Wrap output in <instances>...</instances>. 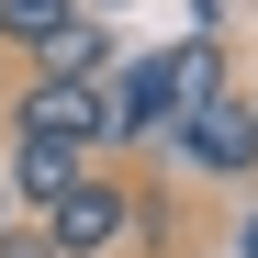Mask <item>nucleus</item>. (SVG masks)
<instances>
[{"label":"nucleus","mask_w":258,"mask_h":258,"mask_svg":"<svg viewBox=\"0 0 258 258\" xmlns=\"http://www.w3.org/2000/svg\"><path fill=\"white\" fill-rule=\"evenodd\" d=\"M12 135H56V146H112V79H68V68H34L12 90Z\"/></svg>","instance_id":"obj_1"},{"label":"nucleus","mask_w":258,"mask_h":258,"mask_svg":"<svg viewBox=\"0 0 258 258\" xmlns=\"http://www.w3.org/2000/svg\"><path fill=\"white\" fill-rule=\"evenodd\" d=\"M180 157L202 168V180H258V101H247V90L180 101Z\"/></svg>","instance_id":"obj_2"},{"label":"nucleus","mask_w":258,"mask_h":258,"mask_svg":"<svg viewBox=\"0 0 258 258\" xmlns=\"http://www.w3.org/2000/svg\"><path fill=\"white\" fill-rule=\"evenodd\" d=\"M45 236H56V258H123V236H135V191L90 168L79 191L45 202Z\"/></svg>","instance_id":"obj_3"},{"label":"nucleus","mask_w":258,"mask_h":258,"mask_svg":"<svg viewBox=\"0 0 258 258\" xmlns=\"http://www.w3.org/2000/svg\"><path fill=\"white\" fill-rule=\"evenodd\" d=\"M180 123V45H146V56H112V146Z\"/></svg>","instance_id":"obj_4"},{"label":"nucleus","mask_w":258,"mask_h":258,"mask_svg":"<svg viewBox=\"0 0 258 258\" xmlns=\"http://www.w3.org/2000/svg\"><path fill=\"white\" fill-rule=\"evenodd\" d=\"M0 180H12V202H23V213H45L56 191H79V180H90V157H79V146H56V135H12Z\"/></svg>","instance_id":"obj_5"},{"label":"nucleus","mask_w":258,"mask_h":258,"mask_svg":"<svg viewBox=\"0 0 258 258\" xmlns=\"http://www.w3.org/2000/svg\"><path fill=\"white\" fill-rule=\"evenodd\" d=\"M68 23H79V0H0V45L12 56H45Z\"/></svg>","instance_id":"obj_6"},{"label":"nucleus","mask_w":258,"mask_h":258,"mask_svg":"<svg viewBox=\"0 0 258 258\" xmlns=\"http://www.w3.org/2000/svg\"><path fill=\"white\" fill-rule=\"evenodd\" d=\"M34 68H68V79H112V34H101V12H79V23H68L56 45L34 56Z\"/></svg>","instance_id":"obj_7"},{"label":"nucleus","mask_w":258,"mask_h":258,"mask_svg":"<svg viewBox=\"0 0 258 258\" xmlns=\"http://www.w3.org/2000/svg\"><path fill=\"white\" fill-rule=\"evenodd\" d=\"M0 258H56V236H45V213H34V225L12 213V225H0Z\"/></svg>","instance_id":"obj_8"},{"label":"nucleus","mask_w":258,"mask_h":258,"mask_svg":"<svg viewBox=\"0 0 258 258\" xmlns=\"http://www.w3.org/2000/svg\"><path fill=\"white\" fill-rule=\"evenodd\" d=\"M236 258H258V213H247V225H236Z\"/></svg>","instance_id":"obj_9"},{"label":"nucleus","mask_w":258,"mask_h":258,"mask_svg":"<svg viewBox=\"0 0 258 258\" xmlns=\"http://www.w3.org/2000/svg\"><path fill=\"white\" fill-rule=\"evenodd\" d=\"M0 225H12V180H0Z\"/></svg>","instance_id":"obj_10"},{"label":"nucleus","mask_w":258,"mask_h":258,"mask_svg":"<svg viewBox=\"0 0 258 258\" xmlns=\"http://www.w3.org/2000/svg\"><path fill=\"white\" fill-rule=\"evenodd\" d=\"M79 12H112V0H79Z\"/></svg>","instance_id":"obj_11"},{"label":"nucleus","mask_w":258,"mask_h":258,"mask_svg":"<svg viewBox=\"0 0 258 258\" xmlns=\"http://www.w3.org/2000/svg\"><path fill=\"white\" fill-rule=\"evenodd\" d=\"M247 101H258V90H247Z\"/></svg>","instance_id":"obj_12"}]
</instances>
